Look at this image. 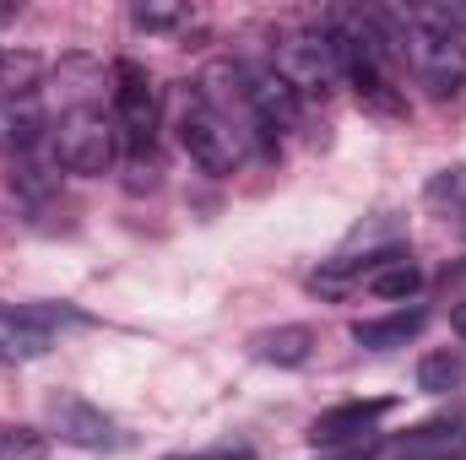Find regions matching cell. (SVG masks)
Listing matches in <instances>:
<instances>
[{
    "label": "cell",
    "instance_id": "9",
    "mask_svg": "<svg viewBox=\"0 0 466 460\" xmlns=\"http://www.w3.org/2000/svg\"><path fill=\"white\" fill-rule=\"evenodd\" d=\"M38 141H44V104H38V93H16V98L0 93V152L22 157Z\"/></svg>",
    "mask_w": 466,
    "mask_h": 460
},
{
    "label": "cell",
    "instance_id": "5",
    "mask_svg": "<svg viewBox=\"0 0 466 460\" xmlns=\"http://www.w3.org/2000/svg\"><path fill=\"white\" fill-rule=\"evenodd\" d=\"M49 428L66 439V445H82V450H130V434L119 428L115 417L104 412V406H93V401H82V395H71V390H60V395H49Z\"/></svg>",
    "mask_w": 466,
    "mask_h": 460
},
{
    "label": "cell",
    "instance_id": "6",
    "mask_svg": "<svg viewBox=\"0 0 466 460\" xmlns=\"http://www.w3.org/2000/svg\"><path fill=\"white\" fill-rule=\"evenodd\" d=\"M390 412H396V395H374V401H342V406H331V412H320V417L309 423V445H320V450L352 445V439L374 434V423H380V417H390Z\"/></svg>",
    "mask_w": 466,
    "mask_h": 460
},
{
    "label": "cell",
    "instance_id": "15",
    "mask_svg": "<svg viewBox=\"0 0 466 460\" xmlns=\"http://www.w3.org/2000/svg\"><path fill=\"white\" fill-rule=\"evenodd\" d=\"M461 357L456 352H429L423 363H418V390H429V395H445V390H456L461 385Z\"/></svg>",
    "mask_w": 466,
    "mask_h": 460
},
{
    "label": "cell",
    "instance_id": "18",
    "mask_svg": "<svg viewBox=\"0 0 466 460\" xmlns=\"http://www.w3.org/2000/svg\"><path fill=\"white\" fill-rule=\"evenodd\" d=\"M429 195L440 201V195H466V168H456V174H440L434 185H429Z\"/></svg>",
    "mask_w": 466,
    "mask_h": 460
},
{
    "label": "cell",
    "instance_id": "7",
    "mask_svg": "<svg viewBox=\"0 0 466 460\" xmlns=\"http://www.w3.org/2000/svg\"><path fill=\"white\" fill-rule=\"evenodd\" d=\"M337 60H331V44L326 38H288L282 44V60H277V76L293 87V93H326Z\"/></svg>",
    "mask_w": 466,
    "mask_h": 460
},
{
    "label": "cell",
    "instance_id": "13",
    "mask_svg": "<svg viewBox=\"0 0 466 460\" xmlns=\"http://www.w3.org/2000/svg\"><path fill=\"white\" fill-rule=\"evenodd\" d=\"M38 71H44V60H38L33 49H0V87H5V98L33 93Z\"/></svg>",
    "mask_w": 466,
    "mask_h": 460
},
{
    "label": "cell",
    "instance_id": "14",
    "mask_svg": "<svg viewBox=\"0 0 466 460\" xmlns=\"http://www.w3.org/2000/svg\"><path fill=\"white\" fill-rule=\"evenodd\" d=\"M130 22L141 33H174V27L190 22V5H179V0H141V5H130Z\"/></svg>",
    "mask_w": 466,
    "mask_h": 460
},
{
    "label": "cell",
    "instance_id": "12",
    "mask_svg": "<svg viewBox=\"0 0 466 460\" xmlns=\"http://www.w3.org/2000/svg\"><path fill=\"white\" fill-rule=\"evenodd\" d=\"M418 287H423V271H418L412 260H396V265H385V271L369 276V293L385 298V304H407Z\"/></svg>",
    "mask_w": 466,
    "mask_h": 460
},
{
    "label": "cell",
    "instance_id": "19",
    "mask_svg": "<svg viewBox=\"0 0 466 460\" xmlns=\"http://www.w3.org/2000/svg\"><path fill=\"white\" fill-rule=\"evenodd\" d=\"M451 331L466 342V304H456V309H451Z\"/></svg>",
    "mask_w": 466,
    "mask_h": 460
},
{
    "label": "cell",
    "instance_id": "8",
    "mask_svg": "<svg viewBox=\"0 0 466 460\" xmlns=\"http://www.w3.org/2000/svg\"><path fill=\"white\" fill-rule=\"evenodd\" d=\"M244 109L260 119V130H277V125H293L299 119V93L277 71H260V76L244 71Z\"/></svg>",
    "mask_w": 466,
    "mask_h": 460
},
{
    "label": "cell",
    "instance_id": "11",
    "mask_svg": "<svg viewBox=\"0 0 466 460\" xmlns=\"http://www.w3.org/2000/svg\"><path fill=\"white\" fill-rule=\"evenodd\" d=\"M249 346H255L260 363L299 368V363H309V352H315V331H309V325H277V331H260Z\"/></svg>",
    "mask_w": 466,
    "mask_h": 460
},
{
    "label": "cell",
    "instance_id": "1",
    "mask_svg": "<svg viewBox=\"0 0 466 460\" xmlns=\"http://www.w3.org/2000/svg\"><path fill=\"white\" fill-rule=\"evenodd\" d=\"M401 55L412 60V71H418V82L429 87V98H456L466 87V49L451 27H434V22H423V16H407Z\"/></svg>",
    "mask_w": 466,
    "mask_h": 460
},
{
    "label": "cell",
    "instance_id": "17",
    "mask_svg": "<svg viewBox=\"0 0 466 460\" xmlns=\"http://www.w3.org/2000/svg\"><path fill=\"white\" fill-rule=\"evenodd\" d=\"M374 439H352V445H337V455H315V460H374Z\"/></svg>",
    "mask_w": 466,
    "mask_h": 460
},
{
    "label": "cell",
    "instance_id": "4",
    "mask_svg": "<svg viewBox=\"0 0 466 460\" xmlns=\"http://www.w3.org/2000/svg\"><path fill=\"white\" fill-rule=\"evenodd\" d=\"M115 125H119V141L136 157L152 146V130H157V87H152V76L136 60H115Z\"/></svg>",
    "mask_w": 466,
    "mask_h": 460
},
{
    "label": "cell",
    "instance_id": "16",
    "mask_svg": "<svg viewBox=\"0 0 466 460\" xmlns=\"http://www.w3.org/2000/svg\"><path fill=\"white\" fill-rule=\"evenodd\" d=\"M49 455V439L38 428H11L0 423V460H44Z\"/></svg>",
    "mask_w": 466,
    "mask_h": 460
},
{
    "label": "cell",
    "instance_id": "2",
    "mask_svg": "<svg viewBox=\"0 0 466 460\" xmlns=\"http://www.w3.org/2000/svg\"><path fill=\"white\" fill-rule=\"evenodd\" d=\"M119 125L104 109H71L55 130V168L66 174H109L119 157Z\"/></svg>",
    "mask_w": 466,
    "mask_h": 460
},
{
    "label": "cell",
    "instance_id": "10",
    "mask_svg": "<svg viewBox=\"0 0 466 460\" xmlns=\"http://www.w3.org/2000/svg\"><path fill=\"white\" fill-rule=\"evenodd\" d=\"M423 325H429L423 309H396L385 320H352V342L369 346V352H385V346H407Z\"/></svg>",
    "mask_w": 466,
    "mask_h": 460
},
{
    "label": "cell",
    "instance_id": "3",
    "mask_svg": "<svg viewBox=\"0 0 466 460\" xmlns=\"http://www.w3.org/2000/svg\"><path fill=\"white\" fill-rule=\"evenodd\" d=\"M179 146L190 152V163H201L207 174H233L238 168V135L223 109H212L207 98H185V109L174 119Z\"/></svg>",
    "mask_w": 466,
    "mask_h": 460
}]
</instances>
